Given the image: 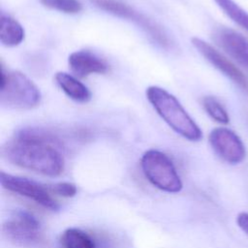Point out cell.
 <instances>
[{
  "mask_svg": "<svg viewBox=\"0 0 248 248\" xmlns=\"http://www.w3.org/2000/svg\"><path fill=\"white\" fill-rule=\"evenodd\" d=\"M2 153L14 165L47 176H58L65 166L62 143L41 129L19 131L3 146Z\"/></svg>",
  "mask_w": 248,
  "mask_h": 248,
  "instance_id": "1",
  "label": "cell"
},
{
  "mask_svg": "<svg viewBox=\"0 0 248 248\" xmlns=\"http://www.w3.org/2000/svg\"><path fill=\"white\" fill-rule=\"evenodd\" d=\"M145 93L148 102L160 117L175 133L191 141L202 139V130L172 94L156 85L149 86Z\"/></svg>",
  "mask_w": 248,
  "mask_h": 248,
  "instance_id": "2",
  "label": "cell"
},
{
  "mask_svg": "<svg viewBox=\"0 0 248 248\" xmlns=\"http://www.w3.org/2000/svg\"><path fill=\"white\" fill-rule=\"evenodd\" d=\"M41 92L37 85L18 71L6 70L1 66L0 103L13 109H31L41 102Z\"/></svg>",
  "mask_w": 248,
  "mask_h": 248,
  "instance_id": "3",
  "label": "cell"
},
{
  "mask_svg": "<svg viewBox=\"0 0 248 248\" xmlns=\"http://www.w3.org/2000/svg\"><path fill=\"white\" fill-rule=\"evenodd\" d=\"M140 167L155 187L169 193H177L182 189V181L172 161L162 151H145L140 159Z\"/></svg>",
  "mask_w": 248,
  "mask_h": 248,
  "instance_id": "4",
  "label": "cell"
},
{
  "mask_svg": "<svg viewBox=\"0 0 248 248\" xmlns=\"http://www.w3.org/2000/svg\"><path fill=\"white\" fill-rule=\"evenodd\" d=\"M4 235L21 247H35L44 241L39 220L27 211H17L2 227Z\"/></svg>",
  "mask_w": 248,
  "mask_h": 248,
  "instance_id": "5",
  "label": "cell"
},
{
  "mask_svg": "<svg viewBox=\"0 0 248 248\" xmlns=\"http://www.w3.org/2000/svg\"><path fill=\"white\" fill-rule=\"evenodd\" d=\"M92 3L109 14H112L116 16L129 19L136 24H138L140 28H142L148 35L160 46L167 47L170 45L169 39L166 33L162 30V28L154 23L152 20L147 18L145 16L140 14V12L134 10L132 7L123 3L119 0H91Z\"/></svg>",
  "mask_w": 248,
  "mask_h": 248,
  "instance_id": "6",
  "label": "cell"
},
{
  "mask_svg": "<svg viewBox=\"0 0 248 248\" xmlns=\"http://www.w3.org/2000/svg\"><path fill=\"white\" fill-rule=\"evenodd\" d=\"M0 182L4 189L30 199L45 208L56 211L60 207L50 195L49 189L34 180L1 171Z\"/></svg>",
  "mask_w": 248,
  "mask_h": 248,
  "instance_id": "7",
  "label": "cell"
},
{
  "mask_svg": "<svg viewBox=\"0 0 248 248\" xmlns=\"http://www.w3.org/2000/svg\"><path fill=\"white\" fill-rule=\"evenodd\" d=\"M213 151L225 162L235 165L245 158V146L240 138L228 128H215L208 137Z\"/></svg>",
  "mask_w": 248,
  "mask_h": 248,
  "instance_id": "8",
  "label": "cell"
},
{
  "mask_svg": "<svg viewBox=\"0 0 248 248\" xmlns=\"http://www.w3.org/2000/svg\"><path fill=\"white\" fill-rule=\"evenodd\" d=\"M192 45L212 66L230 78L242 91L248 94V78L231 60L211 45L200 38H193Z\"/></svg>",
  "mask_w": 248,
  "mask_h": 248,
  "instance_id": "9",
  "label": "cell"
},
{
  "mask_svg": "<svg viewBox=\"0 0 248 248\" xmlns=\"http://www.w3.org/2000/svg\"><path fill=\"white\" fill-rule=\"evenodd\" d=\"M215 43L238 64L248 69V39L235 30L220 27L213 32Z\"/></svg>",
  "mask_w": 248,
  "mask_h": 248,
  "instance_id": "10",
  "label": "cell"
},
{
  "mask_svg": "<svg viewBox=\"0 0 248 248\" xmlns=\"http://www.w3.org/2000/svg\"><path fill=\"white\" fill-rule=\"evenodd\" d=\"M68 64L71 71L78 78L108 72V64L89 50H78L69 55Z\"/></svg>",
  "mask_w": 248,
  "mask_h": 248,
  "instance_id": "11",
  "label": "cell"
},
{
  "mask_svg": "<svg viewBox=\"0 0 248 248\" xmlns=\"http://www.w3.org/2000/svg\"><path fill=\"white\" fill-rule=\"evenodd\" d=\"M55 80L61 90L72 100L78 103H87L91 100L90 90L76 77L66 72H57Z\"/></svg>",
  "mask_w": 248,
  "mask_h": 248,
  "instance_id": "12",
  "label": "cell"
},
{
  "mask_svg": "<svg viewBox=\"0 0 248 248\" xmlns=\"http://www.w3.org/2000/svg\"><path fill=\"white\" fill-rule=\"evenodd\" d=\"M24 29L14 17L1 15L0 17V42L5 46H16L24 40Z\"/></svg>",
  "mask_w": 248,
  "mask_h": 248,
  "instance_id": "13",
  "label": "cell"
},
{
  "mask_svg": "<svg viewBox=\"0 0 248 248\" xmlns=\"http://www.w3.org/2000/svg\"><path fill=\"white\" fill-rule=\"evenodd\" d=\"M61 243L64 248H96L92 237L77 228L67 229L61 236Z\"/></svg>",
  "mask_w": 248,
  "mask_h": 248,
  "instance_id": "14",
  "label": "cell"
},
{
  "mask_svg": "<svg viewBox=\"0 0 248 248\" xmlns=\"http://www.w3.org/2000/svg\"><path fill=\"white\" fill-rule=\"evenodd\" d=\"M220 9L237 25L248 31V13L233 0H214Z\"/></svg>",
  "mask_w": 248,
  "mask_h": 248,
  "instance_id": "15",
  "label": "cell"
},
{
  "mask_svg": "<svg viewBox=\"0 0 248 248\" xmlns=\"http://www.w3.org/2000/svg\"><path fill=\"white\" fill-rule=\"evenodd\" d=\"M202 107L206 113L216 122L228 124L230 121L229 114L223 105L214 97L206 96L202 99Z\"/></svg>",
  "mask_w": 248,
  "mask_h": 248,
  "instance_id": "16",
  "label": "cell"
},
{
  "mask_svg": "<svg viewBox=\"0 0 248 248\" xmlns=\"http://www.w3.org/2000/svg\"><path fill=\"white\" fill-rule=\"evenodd\" d=\"M45 7L64 14H78L82 10V5L78 0H40Z\"/></svg>",
  "mask_w": 248,
  "mask_h": 248,
  "instance_id": "17",
  "label": "cell"
},
{
  "mask_svg": "<svg viewBox=\"0 0 248 248\" xmlns=\"http://www.w3.org/2000/svg\"><path fill=\"white\" fill-rule=\"evenodd\" d=\"M48 189L51 192L55 193L56 195H59L65 198H72L77 194L76 185L70 182H59L48 187Z\"/></svg>",
  "mask_w": 248,
  "mask_h": 248,
  "instance_id": "18",
  "label": "cell"
},
{
  "mask_svg": "<svg viewBox=\"0 0 248 248\" xmlns=\"http://www.w3.org/2000/svg\"><path fill=\"white\" fill-rule=\"evenodd\" d=\"M238 227L248 235V212H240L236 217Z\"/></svg>",
  "mask_w": 248,
  "mask_h": 248,
  "instance_id": "19",
  "label": "cell"
}]
</instances>
